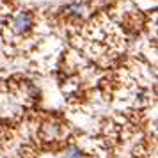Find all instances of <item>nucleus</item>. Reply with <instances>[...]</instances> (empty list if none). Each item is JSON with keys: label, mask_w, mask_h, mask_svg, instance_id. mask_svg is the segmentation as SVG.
Returning a JSON list of instances; mask_svg holds the SVG:
<instances>
[{"label": "nucleus", "mask_w": 158, "mask_h": 158, "mask_svg": "<svg viewBox=\"0 0 158 158\" xmlns=\"http://www.w3.org/2000/svg\"><path fill=\"white\" fill-rule=\"evenodd\" d=\"M32 23H34L32 15L27 13V11H23L20 15H16L15 20H13V32L18 34V36H23V34H27L32 29Z\"/></svg>", "instance_id": "f257e3e1"}, {"label": "nucleus", "mask_w": 158, "mask_h": 158, "mask_svg": "<svg viewBox=\"0 0 158 158\" xmlns=\"http://www.w3.org/2000/svg\"><path fill=\"white\" fill-rule=\"evenodd\" d=\"M68 9H69V13L75 16H85L87 15V6L84 0H73L71 4L68 6Z\"/></svg>", "instance_id": "f03ea898"}, {"label": "nucleus", "mask_w": 158, "mask_h": 158, "mask_svg": "<svg viewBox=\"0 0 158 158\" xmlns=\"http://www.w3.org/2000/svg\"><path fill=\"white\" fill-rule=\"evenodd\" d=\"M62 158H85V156H84V153H82L78 148H69V149L62 155Z\"/></svg>", "instance_id": "7ed1b4c3"}, {"label": "nucleus", "mask_w": 158, "mask_h": 158, "mask_svg": "<svg viewBox=\"0 0 158 158\" xmlns=\"http://www.w3.org/2000/svg\"><path fill=\"white\" fill-rule=\"evenodd\" d=\"M43 131H48L50 137L53 139V137H57V133H59V126H57V124H44Z\"/></svg>", "instance_id": "20e7f679"}]
</instances>
